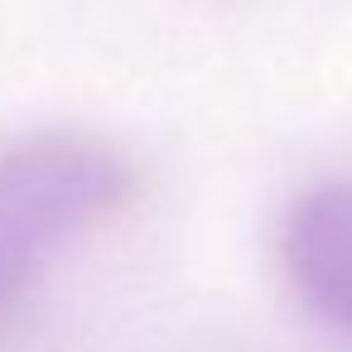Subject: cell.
I'll return each instance as SVG.
<instances>
[{
	"mask_svg": "<svg viewBox=\"0 0 352 352\" xmlns=\"http://www.w3.org/2000/svg\"><path fill=\"white\" fill-rule=\"evenodd\" d=\"M131 164L92 135H34L0 155V304L131 198Z\"/></svg>",
	"mask_w": 352,
	"mask_h": 352,
	"instance_id": "6da1fadb",
	"label": "cell"
},
{
	"mask_svg": "<svg viewBox=\"0 0 352 352\" xmlns=\"http://www.w3.org/2000/svg\"><path fill=\"white\" fill-rule=\"evenodd\" d=\"M294 289L333 323L352 328V179L304 193L280 232Z\"/></svg>",
	"mask_w": 352,
	"mask_h": 352,
	"instance_id": "7a4b0ae2",
	"label": "cell"
}]
</instances>
